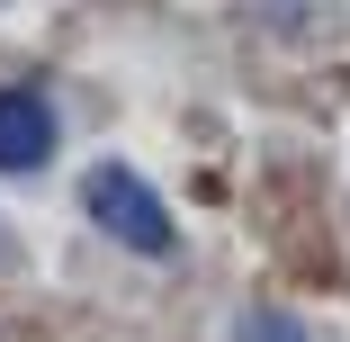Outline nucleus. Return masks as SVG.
I'll use <instances>...</instances> for the list:
<instances>
[{
    "label": "nucleus",
    "mask_w": 350,
    "mask_h": 342,
    "mask_svg": "<svg viewBox=\"0 0 350 342\" xmlns=\"http://www.w3.org/2000/svg\"><path fill=\"white\" fill-rule=\"evenodd\" d=\"M81 208H90V225H108L126 252H144V261H171L180 252V225H171V208L135 180L126 162H99L90 180H81Z\"/></svg>",
    "instance_id": "1"
},
{
    "label": "nucleus",
    "mask_w": 350,
    "mask_h": 342,
    "mask_svg": "<svg viewBox=\"0 0 350 342\" xmlns=\"http://www.w3.org/2000/svg\"><path fill=\"white\" fill-rule=\"evenodd\" d=\"M54 154V99L45 90H0V171H45Z\"/></svg>",
    "instance_id": "2"
},
{
    "label": "nucleus",
    "mask_w": 350,
    "mask_h": 342,
    "mask_svg": "<svg viewBox=\"0 0 350 342\" xmlns=\"http://www.w3.org/2000/svg\"><path fill=\"white\" fill-rule=\"evenodd\" d=\"M243 342H306L297 324H278V315H260V324H243Z\"/></svg>",
    "instance_id": "3"
}]
</instances>
